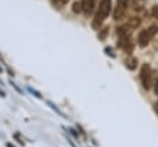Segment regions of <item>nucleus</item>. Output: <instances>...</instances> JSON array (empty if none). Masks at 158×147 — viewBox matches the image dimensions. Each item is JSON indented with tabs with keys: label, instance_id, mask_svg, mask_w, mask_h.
<instances>
[{
	"label": "nucleus",
	"instance_id": "7ed1b4c3",
	"mask_svg": "<svg viewBox=\"0 0 158 147\" xmlns=\"http://www.w3.org/2000/svg\"><path fill=\"white\" fill-rule=\"evenodd\" d=\"M151 68H149V65L148 64H143L142 67H141V72H139V79H141V83H142V85H143V88L144 89H149V86H151Z\"/></svg>",
	"mask_w": 158,
	"mask_h": 147
},
{
	"label": "nucleus",
	"instance_id": "6ab92c4d",
	"mask_svg": "<svg viewBox=\"0 0 158 147\" xmlns=\"http://www.w3.org/2000/svg\"><path fill=\"white\" fill-rule=\"evenodd\" d=\"M7 145V147H14V146H11V143H6Z\"/></svg>",
	"mask_w": 158,
	"mask_h": 147
},
{
	"label": "nucleus",
	"instance_id": "39448f33",
	"mask_svg": "<svg viewBox=\"0 0 158 147\" xmlns=\"http://www.w3.org/2000/svg\"><path fill=\"white\" fill-rule=\"evenodd\" d=\"M117 46H118V48H122L127 53H131L133 51V44H132L131 40L128 38V36H121L117 42Z\"/></svg>",
	"mask_w": 158,
	"mask_h": 147
},
{
	"label": "nucleus",
	"instance_id": "f8f14e48",
	"mask_svg": "<svg viewBox=\"0 0 158 147\" xmlns=\"http://www.w3.org/2000/svg\"><path fill=\"white\" fill-rule=\"evenodd\" d=\"M68 2V0H53V4L56 5V6H58V7H62L64 4H67Z\"/></svg>",
	"mask_w": 158,
	"mask_h": 147
},
{
	"label": "nucleus",
	"instance_id": "4468645a",
	"mask_svg": "<svg viewBox=\"0 0 158 147\" xmlns=\"http://www.w3.org/2000/svg\"><path fill=\"white\" fill-rule=\"evenodd\" d=\"M27 89H28V91H30V93H32V94H33L35 96H37V98H42V95H41V93H38V91H36V90H35L33 88H31V86H28Z\"/></svg>",
	"mask_w": 158,
	"mask_h": 147
},
{
	"label": "nucleus",
	"instance_id": "aec40b11",
	"mask_svg": "<svg viewBox=\"0 0 158 147\" xmlns=\"http://www.w3.org/2000/svg\"><path fill=\"white\" fill-rule=\"evenodd\" d=\"M1 72H2V68H1V67H0V73H1Z\"/></svg>",
	"mask_w": 158,
	"mask_h": 147
},
{
	"label": "nucleus",
	"instance_id": "423d86ee",
	"mask_svg": "<svg viewBox=\"0 0 158 147\" xmlns=\"http://www.w3.org/2000/svg\"><path fill=\"white\" fill-rule=\"evenodd\" d=\"M80 4H81V10L89 15L91 11H93V7H94V0H80Z\"/></svg>",
	"mask_w": 158,
	"mask_h": 147
},
{
	"label": "nucleus",
	"instance_id": "0eeeda50",
	"mask_svg": "<svg viewBox=\"0 0 158 147\" xmlns=\"http://www.w3.org/2000/svg\"><path fill=\"white\" fill-rule=\"evenodd\" d=\"M126 67L128 68V69H131V70H133V69H136V67H137V59L135 58V57H132V56H130L127 59H126Z\"/></svg>",
	"mask_w": 158,
	"mask_h": 147
},
{
	"label": "nucleus",
	"instance_id": "9d476101",
	"mask_svg": "<svg viewBox=\"0 0 158 147\" xmlns=\"http://www.w3.org/2000/svg\"><path fill=\"white\" fill-rule=\"evenodd\" d=\"M133 9L135 10H139V9H142L143 7V5H144V0H136V1H133Z\"/></svg>",
	"mask_w": 158,
	"mask_h": 147
},
{
	"label": "nucleus",
	"instance_id": "ddd939ff",
	"mask_svg": "<svg viewBox=\"0 0 158 147\" xmlns=\"http://www.w3.org/2000/svg\"><path fill=\"white\" fill-rule=\"evenodd\" d=\"M81 10V4L80 2H74L73 4V11L74 12H80Z\"/></svg>",
	"mask_w": 158,
	"mask_h": 147
},
{
	"label": "nucleus",
	"instance_id": "f3484780",
	"mask_svg": "<svg viewBox=\"0 0 158 147\" xmlns=\"http://www.w3.org/2000/svg\"><path fill=\"white\" fill-rule=\"evenodd\" d=\"M156 111H157V114H158V101H157V104H156Z\"/></svg>",
	"mask_w": 158,
	"mask_h": 147
},
{
	"label": "nucleus",
	"instance_id": "20e7f679",
	"mask_svg": "<svg viewBox=\"0 0 158 147\" xmlns=\"http://www.w3.org/2000/svg\"><path fill=\"white\" fill-rule=\"evenodd\" d=\"M127 2H128V0H117L116 7L114 11V19L115 20H121L125 16L126 10H127Z\"/></svg>",
	"mask_w": 158,
	"mask_h": 147
},
{
	"label": "nucleus",
	"instance_id": "a211bd4d",
	"mask_svg": "<svg viewBox=\"0 0 158 147\" xmlns=\"http://www.w3.org/2000/svg\"><path fill=\"white\" fill-rule=\"evenodd\" d=\"M0 95H1V96H5V94H4V93H2L1 90H0Z\"/></svg>",
	"mask_w": 158,
	"mask_h": 147
},
{
	"label": "nucleus",
	"instance_id": "2eb2a0df",
	"mask_svg": "<svg viewBox=\"0 0 158 147\" xmlns=\"http://www.w3.org/2000/svg\"><path fill=\"white\" fill-rule=\"evenodd\" d=\"M10 84H11V85H12V86H14V88H15V89H16V91H17V93H20V94H21V93H22V91H21V89H19V88H17V85H16V84H15V83H12V82H11V80H10Z\"/></svg>",
	"mask_w": 158,
	"mask_h": 147
},
{
	"label": "nucleus",
	"instance_id": "9b49d317",
	"mask_svg": "<svg viewBox=\"0 0 158 147\" xmlns=\"http://www.w3.org/2000/svg\"><path fill=\"white\" fill-rule=\"evenodd\" d=\"M151 14L154 19H158V5H153L151 9Z\"/></svg>",
	"mask_w": 158,
	"mask_h": 147
},
{
	"label": "nucleus",
	"instance_id": "dca6fc26",
	"mask_svg": "<svg viewBox=\"0 0 158 147\" xmlns=\"http://www.w3.org/2000/svg\"><path fill=\"white\" fill-rule=\"evenodd\" d=\"M154 93L158 95V80H157V83H156V85H154Z\"/></svg>",
	"mask_w": 158,
	"mask_h": 147
},
{
	"label": "nucleus",
	"instance_id": "1a4fd4ad",
	"mask_svg": "<svg viewBox=\"0 0 158 147\" xmlns=\"http://www.w3.org/2000/svg\"><path fill=\"white\" fill-rule=\"evenodd\" d=\"M107 32H109V27H104L100 31V33H99V40L100 41H104L106 38V36H107Z\"/></svg>",
	"mask_w": 158,
	"mask_h": 147
},
{
	"label": "nucleus",
	"instance_id": "6e6552de",
	"mask_svg": "<svg viewBox=\"0 0 158 147\" xmlns=\"http://www.w3.org/2000/svg\"><path fill=\"white\" fill-rule=\"evenodd\" d=\"M139 23H141V20H139V17H137V16L131 17V19L128 20V22H127V25H128L131 28H136L137 26H139Z\"/></svg>",
	"mask_w": 158,
	"mask_h": 147
},
{
	"label": "nucleus",
	"instance_id": "f03ea898",
	"mask_svg": "<svg viewBox=\"0 0 158 147\" xmlns=\"http://www.w3.org/2000/svg\"><path fill=\"white\" fill-rule=\"evenodd\" d=\"M157 32H158V26H156V25H152L148 28L143 30L139 33V36H138V43H139V46L141 47H146Z\"/></svg>",
	"mask_w": 158,
	"mask_h": 147
},
{
	"label": "nucleus",
	"instance_id": "f257e3e1",
	"mask_svg": "<svg viewBox=\"0 0 158 147\" xmlns=\"http://www.w3.org/2000/svg\"><path fill=\"white\" fill-rule=\"evenodd\" d=\"M110 10H111V0H101L99 10H98V12H96V15L94 17V21H93V28L94 30L100 28V26L102 25L104 20L109 16Z\"/></svg>",
	"mask_w": 158,
	"mask_h": 147
}]
</instances>
